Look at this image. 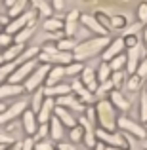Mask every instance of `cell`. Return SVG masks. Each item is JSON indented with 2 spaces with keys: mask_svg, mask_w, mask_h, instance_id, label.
Masks as SVG:
<instances>
[{
  "mask_svg": "<svg viewBox=\"0 0 147 150\" xmlns=\"http://www.w3.org/2000/svg\"><path fill=\"white\" fill-rule=\"evenodd\" d=\"M109 44H111L109 36L90 38V40L80 42V44H78L77 48H75L73 57H75V61L82 63V61H86V59H90V57H96L98 53H103V50H105Z\"/></svg>",
  "mask_w": 147,
  "mask_h": 150,
  "instance_id": "1",
  "label": "cell"
},
{
  "mask_svg": "<svg viewBox=\"0 0 147 150\" xmlns=\"http://www.w3.org/2000/svg\"><path fill=\"white\" fill-rule=\"evenodd\" d=\"M96 114L101 129H105V131L117 129V112H115V106L111 105V101H98Z\"/></svg>",
  "mask_w": 147,
  "mask_h": 150,
  "instance_id": "2",
  "label": "cell"
},
{
  "mask_svg": "<svg viewBox=\"0 0 147 150\" xmlns=\"http://www.w3.org/2000/svg\"><path fill=\"white\" fill-rule=\"evenodd\" d=\"M52 67L50 65H38L37 69L33 70V74H31L29 78H27L25 82H23V86H25V91L29 93H34L38 88H42V84L46 82V78H48V72H50Z\"/></svg>",
  "mask_w": 147,
  "mask_h": 150,
  "instance_id": "3",
  "label": "cell"
},
{
  "mask_svg": "<svg viewBox=\"0 0 147 150\" xmlns=\"http://www.w3.org/2000/svg\"><path fill=\"white\" fill-rule=\"evenodd\" d=\"M34 17H37V11H34V10H27L25 13H21V15H17V17L10 19V23L6 25L4 33H6V34H11V36H15V34H17L21 29H25L27 25L34 23Z\"/></svg>",
  "mask_w": 147,
  "mask_h": 150,
  "instance_id": "4",
  "label": "cell"
},
{
  "mask_svg": "<svg viewBox=\"0 0 147 150\" xmlns=\"http://www.w3.org/2000/svg\"><path fill=\"white\" fill-rule=\"evenodd\" d=\"M96 137H98L99 143L107 144V146L128 150V143H126V139H124V133H113V131H105V129L99 127L96 131Z\"/></svg>",
  "mask_w": 147,
  "mask_h": 150,
  "instance_id": "5",
  "label": "cell"
},
{
  "mask_svg": "<svg viewBox=\"0 0 147 150\" xmlns=\"http://www.w3.org/2000/svg\"><path fill=\"white\" fill-rule=\"evenodd\" d=\"M117 125L122 129V133H128V135L136 137V139H140V141L147 139L145 127H143V125H140V124H136V122H134L132 118H128V116H120L117 120Z\"/></svg>",
  "mask_w": 147,
  "mask_h": 150,
  "instance_id": "6",
  "label": "cell"
},
{
  "mask_svg": "<svg viewBox=\"0 0 147 150\" xmlns=\"http://www.w3.org/2000/svg\"><path fill=\"white\" fill-rule=\"evenodd\" d=\"M38 67V59H31V61H25L21 63V65L17 67V69L11 72V76L8 78L10 80V84H23V82L27 80V78L33 74V70Z\"/></svg>",
  "mask_w": 147,
  "mask_h": 150,
  "instance_id": "7",
  "label": "cell"
},
{
  "mask_svg": "<svg viewBox=\"0 0 147 150\" xmlns=\"http://www.w3.org/2000/svg\"><path fill=\"white\" fill-rule=\"evenodd\" d=\"M27 106H29L27 101H17L11 106H6V110L0 114V125H6V124H10V122H14L15 118H21L23 112L27 110Z\"/></svg>",
  "mask_w": 147,
  "mask_h": 150,
  "instance_id": "8",
  "label": "cell"
},
{
  "mask_svg": "<svg viewBox=\"0 0 147 150\" xmlns=\"http://www.w3.org/2000/svg\"><path fill=\"white\" fill-rule=\"evenodd\" d=\"M145 48H141V44L134 46V48H128V53H126V72L132 76V74L138 72V67L141 63V55H143Z\"/></svg>",
  "mask_w": 147,
  "mask_h": 150,
  "instance_id": "9",
  "label": "cell"
},
{
  "mask_svg": "<svg viewBox=\"0 0 147 150\" xmlns=\"http://www.w3.org/2000/svg\"><path fill=\"white\" fill-rule=\"evenodd\" d=\"M21 125H23V133L25 137H34L38 129V120H37V114L33 112L31 108H27L21 116Z\"/></svg>",
  "mask_w": 147,
  "mask_h": 150,
  "instance_id": "10",
  "label": "cell"
},
{
  "mask_svg": "<svg viewBox=\"0 0 147 150\" xmlns=\"http://www.w3.org/2000/svg\"><path fill=\"white\" fill-rule=\"evenodd\" d=\"M124 50H126L124 38H117V40H111V44L107 46V48L103 50V53H101V61L109 63L113 57H117V55L124 53Z\"/></svg>",
  "mask_w": 147,
  "mask_h": 150,
  "instance_id": "11",
  "label": "cell"
},
{
  "mask_svg": "<svg viewBox=\"0 0 147 150\" xmlns=\"http://www.w3.org/2000/svg\"><path fill=\"white\" fill-rule=\"evenodd\" d=\"M80 23L86 27L88 30H92L94 34H99V36H109V30L105 29V27L101 25V23L98 21L96 15H80Z\"/></svg>",
  "mask_w": 147,
  "mask_h": 150,
  "instance_id": "12",
  "label": "cell"
},
{
  "mask_svg": "<svg viewBox=\"0 0 147 150\" xmlns=\"http://www.w3.org/2000/svg\"><path fill=\"white\" fill-rule=\"evenodd\" d=\"M54 110H55V99L54 97H46L44 103H42L40 110H38L37 114V120H38V125L40 124H48L52 120V116H54Z\"/></svg>",
  "mask_w": 147,
  "mask_h": 150,
  "instance_id": "13",
  "label": "cell"
},
{
  "mask_svg": "<svg viewBox=\"0 0 147 150\" xmlns=\"http://www.w3.org/2000/svg\"><path fill=\"white\" fill-rule=\"evenodd\" d=\"M80 82L86 86V89H88V91H92V93H96V91H98V88H99V82H98V76H96V70L90 69V67L82 69V72H80Z\"/></svg>",
  "mask_w": 147,
  "mask_h": 150,
  "instance_id": "14",
  "label": "cell"
},
{
  "mask_svg": "<svg viewBox=\"0 0 147 150\" xmlns=\"http://www.w3.org/2000/svg\"><path fill=\"white\" fill-rule=\"evenodd\" d=\"M78 21H80V13H78L77 10H71L69 13H67V17H65V34H67V38H73L75 34H77V29H78Z\"/></svg>",
  "mask_w": 147,
  "mask_h": 150,
  "instance_id": "15",
  "label": "cell"
},
{
  "mask_svg": "<svg viewBox=\"0 0 147 150\" xmlns=\"http://www.w3.org/2000/svg\"><path fill=\"white\" fill-rule=\"evenodd\" d=\"M69 93H73V89H71L69 84H55V86H46L44 88V95L46 97H63V95H69Z\"/></svg>",
  "mask_w": 147,
  "mask_h": 150,
  "instance_id": "16",
  "label": "cell"
},
{
  "mask_svg": "<svg viewBox=\"0 0 147 150\" xmlns=\"http://www.w3.org/2000/svg\"><path fill=\"white\" fill-rule=\"evenodd\" d=\"M25 91V86L23 84H2L0 86V101L6 99V97H15V95H21Z\"/></svg>",
  "mask_w": 147,
  "mask_h": 150,
  "instance_id": "17",
  "label": "cell"
},
{
  "mask_svg": "<svg viewBox=\"0 0 147 150\" xmlns=\"http://www.w3.org/2000/svg\"><path fill=\"white\" fill-rule=\"evenodd\" d=\"M55 116L59 118V122H61L63 125H67V127H75V125H78V120L71 114L69 108H63V106H55Z\"/></svg>",
  "mask_w": 147,
  "mask_h": 150,
  "instance_id": "18",
  "label": "cell"
},
{
  "mask_svg": "<svg viewBox=\"0 0 147 150\" xmlns=\"http://www.w3.org/2000/svg\"><path fill=\"white\" fill-rule=\"evenodd\" d=\"M48 125H50V137H52V141H55V143H61L63 141V124L59 122V118L55 116H52V120L48 122Z\"/></svg>",
  "mask_w": 147,
  "mask_h": 150,
  "instance_id": "19",
  "label": "cell"
},
{
  "mask_svg": "<svg viewBox=\"0 0 147 150\" xmlns=\"http://www.w3.org/2000/svg\"><path fill=\"white\" fill-rule=\"evenodd\" d=\"M109 97H111V105L117 106L118 110H128L130 108V101L126 99V97L122 95L118 89H113V91L109 93Z\"/></svg>",
  "mask_w": 147,
  "mask_h": 150,
  "instance_id": "20",
  "label": "cell"
},
{
  "mask_svg": "<svg viewBox=\"0 0 147 150\" xmlns=\"http://www.w3.org/2000/svg\"><path fill=\"white\" fill-rule=\"evenodd\" d=\"M65 76V67H61V65H54L50 69V72H48V78H46V84L48 86H55V84H59L61 82V78Z\"/></svg>",
  "mask_w": 147,
  "mask_h": 150,
  "instance_id": "21",
  "label": "cell"
},
{
  "mask_svg": "<svg viewBox=\"0 0 147 150\" xmlns=\"http://www.w3.org/2000/svg\"><path fill=\"white\" fill-rule=\"evenodd\" d=\"M23 50H25V46H21V44H11V46H8V48H6V51L2 53V57H4V63L15 61V59H17L19 55L23 53Z\"/></svg>",
  "mask_w": 147,
  "mask_h": 150,
  "instance_id": "22",
  "label": "cell"
},
{
  "mask_svg": "<svg viewBox=\"0 0 147 150\" xmlns=\"http://www.w3.org/2000/svg\"><path fill=\"white\" fill-rule=\"evenodd\" d=\"M33 34H34V23H31V25H27L25 29H21V30H19V33L14 36V44H21V46H25V42L29 40Z\"/></svg>",
  "mask_w": 147,
  "mask_h": 150,
  "instance_id": "23",
  "label": "cell"
},
{
  "mask_svg": "<svg viewBox=\"0 0 147 150\" xmlns=\"http://www.w3.org/2000/svg\"><path fill=\"white\" fill-rule=\"evenodd\" d=\"M71 89H73V93L80 95V99H82V101H86V103L92 101V91H88V89H86V86L82 84L80 80H75L73 84H71Z\"/></svg>",
  "mask_w": 147,
  "mask_h": 150,
  "instance_id": "24",
  "label": "cell"
},
{
  "mask_svg": "<svg viewBox=\"0 0 147 150\" xmlns=\"http://www.w3.org/2000/svg\"><path fill=\"white\" fill-rule=\"evenodd\" d=\"M46 95H44V88H38L37 91L33 93V99H31V110H33L34 114H38V110H40L42 103H44Z\"/></svg>",
  "mask_w": 147,
  "mask_h": 150,
  "instance_id": "25",
  "label": "cell"
},
{
  "mask_svg": "<svg viewBox=\"0 0 147 150\" xmlns=\"http://www.w3.org/2000/svg\"><path fill=\"white\" fill-rule=\"evenodd\" d=\"M17 67H19L17 61H10V63H4V65H0V86L4 84V80H8V78L11 76V72H14Z\"/></svg>",
  "mask_w": 147,
  "mask_h": 150,
  "instance_id": "26",
  "label": "cell"
},
{
  "mask_svg": "<svg viewBox=\"0 0 147 150\" xmlns=\"http://www.w3.org/2000/svg\"><path fill=\"white\" fill-rule=\"evenodd\" d=\"M111 74H113V70H111L109 63L101 61V65H99V69H98V72H96V76H98V82L101 84V82H107V80H111Z\"/></svg>",
  "mask_w": 147,
  "mask_h": 150,
  "instance_id": "27",
  "label": "cell"
},
{
  "mask_svg": "<svg viewBox=\"0 0 147 150\" xmlns=\"http://www.w3.org/2000/svg\"><path fill=\"white\" fill-rule=\"evenodd\" d=\"M29 0H17V2L14 4L11 8H8L10 10V17L14 19V17H17V15H21V13H25L27 11V6H29Z\"/></svg>",
  "mask_w": 147,
  "mask_h": 150,
  "instance_id": "28",
  "label": "cell"
},
{
  "mask_svg": "<svg viewBox=\"0 0 147 150\" xmlns=\"http://www.w3.org/2000/svg\"><path fill=\"white\" fill-rule=\"evenodd\" d=\"M63 27H65V23L61 19H55V17H48L44 21V30H48V33H59Z\"/></svg>",
  "mask_w": 147,
  "mask_h": 150,
  "instance_id": "29",
  "label": "cell"
},
{
  "mask_svg": "<svg viewBox=\"0 0 147 150\" xmlns=\"http://www.w3.org/2000/svg\"><path fill=\"white\" fill-rule=\"evenodd\" d=\"M77 46L78 44H77V40H75V38H61V40H57L55 48H57L59 51H71V53H73Z\"/></svg>",
  "mask_w": 147,
  "mask_h": 150,
  "instance_id": "30",
  "label": "cell"
},
{
  "mask_svg": "<svg viewBox=\"0 0 147 150\" xmlns=\"http://www.w3.org/2000/svg\"><path fill=\"white\" fill-rule=\"evenodd\" d=\"M31 4H33L34 10H38L42 15H46V17H50L52 11H54V8L50 6V4H46V0H29Z\"/></svg>",
  "mask_w": 147,
  "mask_h": 150,
  "instance_id": "31",
  "label": "cell"
},
{
  "mask_svg": "<svg viewBox=\"0 0 147 150\" xmlns=\"http://www.w3.org/2000/svg\"><path fill=\"white\" fill-rule=\"evenodd\" d=\"M109 67H111L113 72H120L122 69H126V55L120 53V55H117V57H113L109 61Z\"/></svg>",
  "mask_w": 147,
  "mask_h": 150,
  "instance_id": "32",
  "label": "cell"
},
{
  "mask_svg": "<svg viewBox=\"0 0 147 150\" xmlns=\"http://www.w3.org/2000/svg\"><path fill=\"white\" fill-rule=\"evenodd\" d=\"M38 53H40V50L34 48V46H33V48H25V50H23V53L19 55V57L15 59V61H17L19 65H21V63H25V61H31V59L38 57Z\"/></svg>",
  "mask_w": 147,
  "mask_h": 150,
  "instance_id": "33",
  "label": "cell"
},
{
  "mask_svg": "<svg viewBox=\"0 0 147 150\" xmlns=\"http://www.w3.org/2000/svg\"><path fill=\"white\" fill-rule=\"evenodd\" d=\"M141 82H143V78H141V76L132 74V76L128 78V82H126V89H128V91H132V93L140 91V89H141Z\"/></svg>",
  "mask_w": 147,
  "mask_h": 150,
  "instance_id": "34",
  "label": "cell"
},
{
  "mask_svg": "<svg viewBox=\"0 0 147 150\" xmlns=\"http://www.w3.org/2000/svg\"><path fill=\"white\" fill-rule=\"evenodd\" d=\"M69 139H71V143H80V141L84 139V127H82V125H75V127H71Z\"/></svg>",
  "mask_w": 147,
  "mask_h": 150,
  "instance_id": "35",
  "label": "cell"
},
{
  "mask_svg": "<svg viewBox=\"0 0 147 150\" xmlns=\"http://www.w3.org/2000/svg\"><path fill=\"white\" fill-rule=\"evenodd\" d=\"M82 69H84V65H82V63L73 61L71 65H67V67H65V76H77V74H80V72H82Z\"/></svg>",
  "mask_w": 147,
  "mask_h": 150,
  "instance_id": "36",
  "label": "cell"
},
{
  "mask_svg": "<svg viewBox=\"0 0 147 150\" xmlns=\"http://www.w3.org/2000/svg\"><path fill=\"white\" fill-rule=\"evenodd\" d=\"M48 135H50V125H48V124H40L33 139H34V143H38V141H44Z\"/></svg>",
  "mask_w": 147,
  "mask_h": 150,
  "instance_id": "37",
  "label": "cell"
},
{
  "mask_svg": "<svg viewBox=\"0 0 147 150\" xmlns=\"http://www.w3.org/2000/svg\"><path fill=\"white\" fill-rule=\"evenodd\" d=\"M140 120L147 124V93L141 91L140 95Z\"/></svg>",
  "mask_w": 147,
  "mask_h": 150,
  "instance_id": "38",
  "label": "cell"
},
{
  "mask_svg": "<svg viewBox=\"0 0 147 150\" xmlns=\"http://www.w3.org/2000/svg\"><path fill=\"white\" fill-rule=\"evenodd\" d=\"M14 143H15L14 135H10L6 129H0V144H6V146H10V144H14Z\"/></svg>",
  "mask_w": 147,
  "mask_h": 150,
  "instance_id": "39",
  "label": "cell"
},
{
  "mask_svg": "<svg viewBox=\"0 0 147 150\" xmlns=\"http://www.w3.org/2000/svg\"><path fill=\"white\" fill-rule=\"evenodd\" d=\"M111 82H113L115 88L124 86V74H122V70H120V72H113V74H111Z\"/></svg>",
  "mask_w": 147,
  "mask_h": 150,
  "instance_id": "40",
  "label": "cell"
},
{
  "mask_svg": "<svg viewBox=\"0 0 147 150\" xmlns=\"http://www.w3.org/2000/svg\"><path fill=\"white\" fill-rule=\"evenodd\" d=\"M138 19H140L141 25H145V23H147V2L140 4V8H138Z\"/></svg>",
  "mask_w": 147,
  "mask_h": 150,
  "instance_id": "41",
  "label": "cell"
},
{
  "mask_svg": "<svg viewBox=\"0 0 147 150\" xmlns=\"http://www.w3.org/2000/svg\"><path fill=\"white\" fill-rule=\"evenodd\" d=\"M11 44H14V36L6 33H0V48H8Z\"/></svg>",
  "mask_w": 147,
  "mask_h": 150,
  "instance_id": "42",
  "label": "cell"
},
{
  "mask_svg": "<svg viewBox=\"0 0 147 150\" xmlns=\"http://www.w3.org/2000/svg\"><path fill=\"white\" fill-rule=\"evenodd\" d=\"M34 150H55V148L50 141H38V143H34Z\"/></svg>",
  "mask_w": 147,
  "mask_h": 150,
  "instance_id": "43",
  "label": "cell"
},
{
  "mask_svg": "<svg viewBox=\"0 0 147 150\" xmlns=\"http://www.w3.org/2000/svg\"><path fill=\"white\" fill-rule=\"evenodd\" d=\"M124 44H126V48H134V46H138L140 42H138L136 34H126L124 36Z\"/></svg>",
  "mask_w": 147,
  "mask_h": 150,
  "instance_id": "44",
  "label": "cell"
},
{
  "mask_svg": "<svg viewBox=\"0 0 147 150\" xmlns=\"http://www.w3.org/2000/svg\"><path fill=\"white\" fill-rule=\"evenodd\" d=\"M111 25H113L115 29H122V27L126 25V19L122 17V15H118V17H113V19H111Z\"/></svg>",
  "mask_w": 147,
  "mask_h": 150,
  "instance_id": "45",
  "label": "cell"
},
{
  "mask_svg": "<svg viewBox=\"0 0 147 150\" xmlns=\"http://www.w3.org/2000/svg\"><path fill=\"white\" fill-rule=\"evenodd\" d=\"M138 76H141V78H147V59H141V63H140V67H138Z\"/></svg>",
  "mask_w": 147,
  "mask_h": 150,
  "instance_id": "46",
  "label": "cell"
},
{
  "mask_svg": "<svg viewBox=\"0 0 147 150\" xmlns=\"http://www.w3.org/2000/svg\"><path fill=\"white\" fill-rule=\"evenodd\" d=\"M55 150H77V146H75V143H65V141H61V143H57V146H55Z\"/></svg>",
  "mask_w": 147,
  "mask_h": 150,
  "instance_id": "47",
  "label": "cell"
},
{
  "mask_svg": "<svg viewBox=\"0 0 147 150\" xmlns=\"http://www.w3.org/2000/svg\"><path fill=\"white\" fill-rule=\"evenodd\" d=\"M21 150H34V139L33 137H25V139H23V148Z\"/></svg>",
  "mask_w": 147,
  "mask_h": 150,
  "instance_id": "48",
  "label": "cell"
},
{
  "mask_svg": "<svg viewBox=\"0 0 147 150\" xmlns=\"http://www.w3.org/2000/svg\"><path fill=\"white\" fill-rule=\"evenodd\" d=\"M52 8H54L55 11H61L63 8H65V0H52Z\"/></svg>",
  "mask_w": 147,
  "mask_h": 150,
  "instance_id": "49",
  "label": "cell"
},
{
  "mask_svg": "<svg viewBox=\"0 0 147 150\" xmlns=\"http://www.w3.org/2000/svg\"><path fill=\"white\" fill-rule=\"evenodd\" d=\"M23 148V141H19V143H14V144H10L6 150H21Z\"/></svg>",
  "mask_w": 147,
  "mask_h": 150,
  "instance_id": "50",
  "label": "cell"
},
{
  "mask_svg": "<svg viewBox=\"0 0 147 150\" xmlns=\"http://www.w3.org/2000/svg\"><path fill=\"white\" fill-rule=\"evenodd\" d=\"M143 48H145V53H147V27L143 29Z\"/></svg>",
  "mask_w": 147,
  "mask_h": 150,
  "instance_id": "51",
  "label": "cell"
},
{
  "mask_svg": "<svg viewBox=\"0 0 147 150\" xmlns=\"http://www.w3.org/2000/svg\"><path fill=\"white\" fill-rule=\"evenodd\" d=\"M94 150H105V144H103V143H99V141H98V144H96V148H94Z\"/></svg>",
  "mask_w": 147,
  "mask_h": 150,
  "instance_id": "52",
  "label": "cell"
},
{
  "mask_svg": "<svg viewBox=\"0 0 147 150\" xmlns=\"http://www.w3.org/2000/svg\"><path fill=\"white\" fill-rule=\"evenodd\" d=\"M15 2H17V0H6V6H8V8H11Z\"/></svg>",
  "mask_w": 147,
  "mask_h": 150,
  "instance_id": "53",
  "label": "cell"
},
{
  "mask_svg": "<svg viewBox=\"0 0 147 150\" xmlns=\"http://www.w3.org/2000/svg\"><path fill=\"white\" fill-rule=\"evenodd\" d=\"M4 110H6V105H4V103H2V101H0V114H2V112H4Z\"/></svg>",
  "mask_w": 147,
  "mask_h": 150,
  "instance_id": "54",
  "label": "cell"
},
{
  "mask_svg": "<svg viewBox=\"0 0 147 150\" xmlns=\"http://www.w3.org/2000/svg\"><path fill=\"white\" fill-rule=\"evenodd\" d=\"M0 65H4V57H2V53H0Z\"/></svg>",
  "mask_w": 147,
  "mask_h": 150,
  "instance_id": "55",
  "label": "cell"
},
{
  "mask_svg": "<svg viewBox=\"0 0 147 150\" xmlns=\"http://www.w3.org/2000/svg\"><path fill=\"white\" fill-rule=\"evenodd\" d=\"M8 146H6V144H0V150H6Z\"/></svg>",
  "mask_w": 147,
  "mask_h": 150,
  "instance_id": "56",
  "label": "cell"
},
{
  "mask_svg": "<svg viewBox=\"0 0 147 150\" xmlns=\"http://www.w3.org/2000/svg\"><path fill=\"white\" fill-rule=\"evenodd\" d=\"M143 93H147V86H143Z\"/></svg>",
  "mask_w": 147,
  "mask_h": 150,
  "instance_id": "57",
  "label": "cell"
},
{
  "mask_svg": "<svg viewBox=\"0 0 147 150\" xmlns=\"http://www.w3.org/2000/svg\"><path fill=\"white\" fill-rule=\"evenodd\" d=\"M0 29H2V25H0Z\"/></svg>",
  "mask_w": 147,
  "mask_h": 150,
  "instance_id": "58",
  "label": "cell"
},
{
  "mask_svg": "<svg viewBox=\"0 0 147 150\" xmlns=\"http://www.w3.org/2000/svg\"><path fill=\"white\" fill-rule=\"evenodd\" d=\"M0 2H2V0H0Z\"/></svg>",
  "mask_w": 147,
  "mask_h": 150,
  "instance_id": "59",
  "label": "cell"
}]
</instances>
